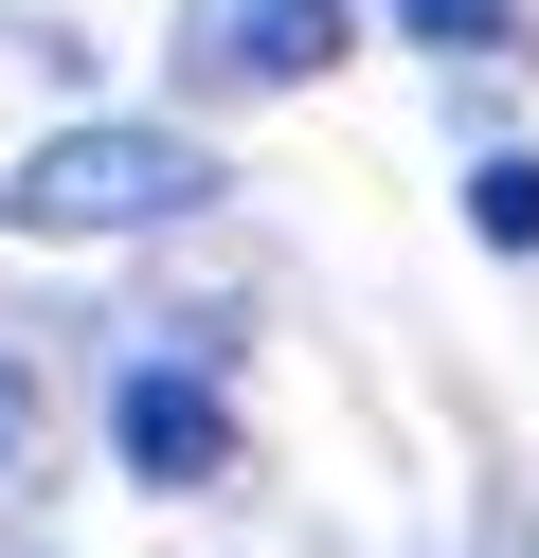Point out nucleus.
<instances>
[{
	"label": "nucleus",
	"instance_id": "obj_1",
	"mask_svg": "<svg viewBox=\"0 0 539 558\" xmlns=\"http://www.w3.org/2000/svg\"><path fill=\"white\" fill-rule=\"evenodd\" d=\"M216 198V162L180 145V126H54V145L0 181V234H162V217H198Z\"/></svg>",
	"mask_w": 539,
	"mask_h": 558
},
{
	"label": "nucleus",
	"instance_id": "obj_2",
	"mask_svg": "<svg viewBox=\"0 0 539 558\" xmlns=\"http://www.w3.org/2000/svg\"><path fill=\"white\" fill-rule=\"evenodd\" d=\"M108 433H126L144 486H234V397H216V378H180V361H126Z\"/></svg>",
	"mask_w": 539,
	"mask_h": 558
},
{
	"label": "nucleus",
	"instance_id": "obj_3",
	"mask_svg": "<svg viewBox=\"0 0 539 558\" xmlns=\"http://www.w3.org/2000/svg\"><path fill=\"white\" fill-rule=\"evenodd\" d=\"M342 54V0H198V73L216 90H306Z\"/></svg>",
	"mask_w": 539,
	"mask_h": 558
},
{
	"label": "nucleus",
	"instance_id": "obj_4",
	"mask_svg": "<svg viewBox=\"0 0 539 558\" xmlns=\"http://www.w3.org/2000/svg\"><path fill=\"white\" fill-rule=\"evenodd\" d=\"M467 234H486V253H539V162H522V145L467 162Z\"/></svg>",
	"mask_w": 539,
	"mask_h": 558
},
{
	"label": "nucleus",
	"instance_id": "obj_5",
	"mask_svg": "<svg viewBox=\"0 0 539 558\" xmlns=\"http://www.w3.org/2000/svg\"><path fill=\"white\" fill-rule=\"evenodd\" d=\"M395 37H431V54H503V37H522V0H395Z\"/></svg>",
	"mask_w": 539,
	"mask_h": 558
},
{
	"label": "nucleus",
	"instance_id": "obj_6",
	"mask_svg": "<svg viewBox=\"0 0 539 558\" xmlns=\"http://www.w3.org/2000/svg\"><path fill=\"white\" fill-rule=\"evenodd\" d=\"M19 450H36V378L0 361V469H19Z\"/></svg>",
	"mask_w": 539,
	"mask_h": 558
}]
</instances>
